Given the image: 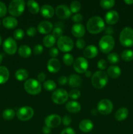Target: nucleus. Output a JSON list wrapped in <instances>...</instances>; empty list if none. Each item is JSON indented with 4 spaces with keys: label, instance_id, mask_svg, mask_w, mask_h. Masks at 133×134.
<instances>
[{
    "label": "nucleus",
    "instance_id": "nucleus-1",
    "mask_svg": "<svg viewBox=\"0 0 133 134\" xmlns=\"http://www.w3.org/2000/svg\"><path fill=\"white\" fill-rule=\"evenodd\" d=\"M87 31L92 34H97L103 31L105 27V23L102 18L98 16H93L87 22Z\"/></svg>",
    "mask_w": 133,
    "mask_h": 134
},
{
    "label": "nucleus",
    "instance_id": "nucleus-2",
    "mask_svg": "<svg viewBox=\"0 0 133 134\" xmlns=\"http://www.w3.org/2000/svg\"><path fill=\"white\" fill-rule=\"evenodd\" d=\"M108 81V75L103 71H96L91 77V84L97 89H101L107 85Z\"/></svg>",
    "mask_w": 133,
    "mask_h": 134
},
{
    "label": "nucleus",
    "instance_id": "nucleus-3",
    "mask_svg": "<svg viewBox=\"0 0 133 134\" xmlns=\"http://www.w3.org/2000/svg\"><path fill=\"white\" fill-rule=\"evenodd\" d=\"M25 7L26 3L23 0H13L9 4L8 10L12 16L18 17L23 13Z\"/></svg>",
    "mask_w": 133,
    "mask_h": 134
},
{
    "label": "nucleus",
    "instance_id": "nucleus-4",
    "mask_svg": "<svg viewBox=\"0 0 133 134\" xmlns=\"http://www.w3.org/2000/svg\"><path fill=\"white\" fill-rule=\"evenodd\" d=\"M115 46V41L112 36L106 35L100 39L99 43V47L100 51L103 53L107 54L113 50Z\"/></svg>",
    "mask_w": 133,
    "mask_h": 134
},
{
    "label": "nucleus",
    "instance_id": "nucleus-5",
    "mask_svg": "<svg viewBox=\"0 0 133 134\" xmlns=\"http://www.w3.org/2000/svg\"><path fill=\"white\" fill-rule=\"evenodd\" d=\"M119 41L125 47L133 46V29L130 27H126L123 29L120 33Z\"/></svg>",
    "mask_w": 133,
    "mask_h": 134
},
{
    "label": "nucleus",
    "instance_id": "nucleus-6",
    "mask_svg": "<svg viewBox=\"0 0 133 134\" xmlns=\"http://www.w3.org/2000/svg\"><path fill=\"white\" fill-rule=\"evenodd\" d=\"M25 90L31 95H37L41 92V85L40 82L33 79H30L25 82L23 85Z\"/></svg>",
    "mask_w": 133,
    "mask_h": 134
},
{
    "label": "nucleus",
    "instance_id": "nucleus-7",
    "mask_svg": "<svg viewBox=\"0 0 133 134\" xmlns=\"http://www.w3.org/2000/svg\"><path fill=\"white\" fill-rule=\"evenodd\" d=\"M59 49L63 52H70L74 47V43L71 38L68 36H62L59 38L57 42Z\"/></svg>",
    "mask_w": 133,
    "mask_h": 134
},
{
    "label": "nucleus",
    "instance_id": "nucleus-8",
    "mask_svg": "<svg viewBox=\"0 0 133 134\" xmlns=\"http://www.w3.org/2000/svg\"><path fill=\"white\" fill-rule=\"evenodd\" d=\"M69 94L65 90L59 88L55 90L52 95V99L53 103L56 104H63L67 101Z\"/></svg>",
    "mask_w": 133,
    "mask_h": 134
},
{
    "label": "nucleus",
    "instance_id": "nucleus-9",
    "mask_svg": "<svg viewBox=\"0 0 133 134\" xmlns=\"http://www.w3.org/2000/svg\"><path fill=\"white\" fill-rule=\"evenodd\" d=\"M34 115V110L29 106L20 107L16 112V116L21 121H27L33 117Z\"/></svg>",
    "mask_w": 133,
    "mask_h": 134
},
{
    "label": "nucleus",
    "instance_id": "nucleus-10",
    "mask_svg": "<svg viewBox=\"0 0 133 134\" xmlns=\"http://www.w3.org/2000/svg\"><path fill=\"white\" fill-rule=\"evenodd\" d=\"M113 108L112 102L108 99H103L98 103L97 111L103 115L110 113Z\"/></svg>",
    "mask_w": 133,
    "mask_h": 134
},
{
    "label": "nucleus",
    "instance_id": "nucleus-11",
    "mask_svg": "<svg viewBox=\"0 0 133 134\" xmlns=\"http://www.w3.org/2000/svg\"><path fill=\"white\" fill-rule=\"evenodd\" d=\"M89 64L88 62L85 58L78 57L73 63V68L74 70L78 73H85L87 70Z\"/></svg>",
    "mask_w": 133,
    "mask_h": 134
},
{
    "label": "nucleus",
    "instance_id": "nucleus-12",
    "mask_svg": "<svg viewBox=\"0 0 133 134\" xmlns=\"http://www.w3.org/2000/svg\"><path fill=\"white\" fill-rule=\"evenodd\" d=\"M4 51L8 54L13 55L16 53L17 51V44L15 40L12 37H8L4 41L3 44Z\"/></svg>",
    "mask_w": 133,
    "mask_h": 134
},
{
    "label": "nucleus",
    "instance_id": "nucleus-13",
    "mask_svg": "<svg viewBox=\"0 0 133 134\" xmlns=\"http://www.w3.org/2000/svg\"><path fill=\"white\" fill-rule=\"evenodd\" d=\"M46 126L50 128H56L59 126L61 122V119L58 115L52 114L46 116L44 120Z\"/></svg>",
    "mask_w": 133,
    "mask_h": 134
},
{
    "label": "nucleus",
    "instance_id": "nucleus-14",
    "mask_svg": "<svg viewBox=\"0 0 133 134\" xmlns=\"http://www.w3.org/2000/svg\"><path fill=\"white\" fill-rule=\"evenodd\" d=\"M55 12L57 17L63 20L67 19L71 15V11L70 9L65 5H58L56 7Z\"/></svg>",
    "mask_w": 133,
    "mask_h": 134
},
{
    "label": "nucleus",
    "instance_id": "nucleus-15",
    "mask_svg": "<svg viewBox=\"0 0 133 134\" xmlns=\"http://www.w3.org/2000/svg\"><path fill=\"white\" fill-rule=\"evenodd\" d=\"M104 18H105L106 22L108 24L113 25L118 22L119 19V16L117 11L111 10L106 13Z\"/></svg>",
    "mask_w": 133,
    "mask_h": 134
},
{
    "label": "nucleus",
    "instance_id": "nucleus-16",
    "mask_svg": "<svg viewBox=\"0 0 133 134\" xmlns=\"http://www.w3.org/2000/svg\"><path fill=\"white\" fill-rule=\"evenodd\" d=\"M71 32L72 34L74 35V37L77 38H81L85 35L86 33V29L83 26V24L80 23L75 24L72 26L71 28Z\"/></svg>",
    "mask_w": 133,
    "mask_h": 134
},
{
    "label": "nucleus",
    "instance_id": "nucleus-17",
    "mask_svg": "<svg viewBox=\"0 0 133 134\" xmlns=\"http://www.w3.org/2000/svg\"><path fill=\"white\" fill-rule=\"evenodd\" d=\"M53 30V24L48 21H43L37 26V30L40 34H48Z\"/></svg>",
    "mask_w": 133,
    "mask_h": 134
},
{
    "label": "nucleus",
    "instance_id": "nucleus-18",
    "mask_svg": "<svg viewBox=\"0 0 133 134\" xmlns=\"http://www.w3.org/2000/svg\"><path fill=\"white\" fill-rule=\"evenodd\" d=\"M47 68L50 73H57L60 70L61 64L57 58H51L47 63Z\"/></svg>",
    "mask_w": 133,
    "mask_h": 134
},
{
    "label": "nucleus",
    "instance_id": "nucleus-19",
    "mask_svg": "<svg viewBox=\"0 0 133 134\" xmlns=\"http://www.w3.org/2000/svg\"><path fill=\"white\" fill-rule=\"evenodd\" d=\"M98 54V49L96 46L89 45L83 51V55L86 58L89 59L94 58Z\"/></svg>",
    "mask_w": 133,
    "mask_h": 134
},
{
    "label": "nucleus",
    "instance_id": "nucleus-20",
    "mask_svg": "<svg viewBox=\"0 0 133 134\" xmlns=\"http://www.w3.org/2000/svg\"><path fill=\"white\" fill-rule=\"evenodd\" d=\"M40 14L43 17L46 18H50L54 14V9L51 5H44L41 7L40 9Z\"/></svg>",
    "mask_w": 133,
    "mask_h": 134
},
{
    "label": "nucleus",
    "instance_id": "nucleus-21",
    "mask_svg": "<svg viewBox=\"0 0 133 134\" xmlns=\"http://www.w3.org/2000/svg\"><path fill=\"white\" fill-rule=\"evenodd\" d=\"M79 128L82 132L87 133L91 132L93 128V123L89 119H84L80 122Z\"/></svg>",
    "mask_w": 133,
    "mask_h": 134
},
{
    "label": "nucleus",
    "instance_id": "nucleus-22",
    "mask_svg": "<svg viewBox=\"0 0 133 134\" xmlns=\"http://www.w3.org/2000/svg\"><path fill=\"white\" fill-rule=\"evenodd\" d=\"M18 20L13 16H7L3 20V25L8 29H13L18 26Z\"/></svg>",
    "mask_w": 133,
    "mask_h": 134
},
{
    "label": "nucleus",
    "instance_id": "nucleus-23",
    "mask_svg": "<svg viewBox=\"0 0 133 134\" xmlns=\"http://www.w3.org/2000/svg\"><path fill=\"white\" fill-rule=\"evenodd\" d=\"M66 109L70 113H77L81 110V105L76 101H70L66 103Z\"/></svg>",
    "mask_w": 133,
    "mask_h": 134
},
{
    "label": "nucleus",
    "instance_id": "nucleus-24",
    "mask_svg": "<svg viewBox=\"0 0 133 134\" xmlns=\"http://www.w3.org/2000/svg\"><path fill=\"white\" fill-rule=\"evenodd\" d=\"M107 75L112 79H117L121 75V70L117 65H112L107 69Z\"/></svg>",
    "mask_w": 133,
    "mask_h": 134
},
{
    "label": "nucleus",
    "instance_id": "nucleus-25",
    "mask_svg": "<svg viewBox=\"0 0 133 134\" xmlns=\"http://www.w3.org/2000/svg\"><path fill=\"white\" fill-rule=\"evenodd\" d=\"M129 115V111L125 107H121L116 111L115 117L118 121H123L127 118Z\"/></svg>",
    "mask_w": 133,
    "mask_h": 134
},
{
    "label": "nucleus",
    "instance_id": "nucleus-26",
    "mask_svg": "<svg viewBox=\"0 0 133 134\" xmlns=\"http://www.w3.org/2000/svg\"><path fill=\"white\" fill-rule=\"evenodd\" d=\"M69 86L73 88L79 87L82 84V79L81 77L78 75L73 74L69 77Z\"/></svg>",
    "mask_w": 133,
    "mask_h": 134
},
{
    "label": "nucleus",
    "instance_id": "nucleus-27",
    "mask_svg": "<svg viewBox=\"0 0 133 134\" xmlns=\"http://www.w3.org/2000/svg\"><path fill=\"white\" fill-rule=\"evenodd\" d=\"M27 6L29 11L32 14H37L40 11V7L37 2L33 0H29L27 1Z\"/></svg>",
    "mask_w": 133,
    "mask_h": 134
},
{
    "label": "nucleus",
    "instance_id": "nucleus-28",
    "mask_svg": "<svg viewBox=\"0 0 133 134\" xmlns=\"http://www.w3.org/2000/svg\"><path fill=\"white\" fill-rule=\"evenodd\" d=\"M9 78V71L5 66H0V85L5 83Z\"/></svg>",
    "mask_w": 133,
    "mask_h": 134
},
{
    "label": "nucleus",
    "instance_id": "nucleus-29",
    "mask_svg": "<svg viewBox=\"0 0 133 134\" xmlns=\"http://www.w3.org/2000/svg\"><path fill=\"white\" fill-rule=\"evenodd\" d=\"M18 54L21 57L27 58L31 56V49L29 46L22 45L18 48Z\"/></svg>",
    "mask_w": 133,
    "mask_h": 134
},
{
    "label": "nucleus",
    "instance_id": "nucleus-30",
    "mask_svg": "<svg viewBox=\"0 0 133 134\" xmlns=\"http://www.w3.org/2000/svg\"><path fill=\"white\" fill-rule=\"evenodd\" d=\"M15 77L19 81H25L28 77V72L26 69H20L17 70L16 72Z\"/></svg>",
    "mask_w": 133,
    "mask_h": 134
},
{
    "label": "nucleus",
    "instance_id": "nucleus-31",
    "mask_svg": "<svg viewBox=\"0 0 133 134\" xmlns=\"http://www.w3.org/2000/svg\"><path fill=\"white\" fill-rule=\"evenodd\" d=\"M56 43V38L52 35H48L43 39V44L47 48L52 47Z\"/></svg>",
    "mask_w": 133,
    "mask_h": 134
},
{
    "label": "nucleus",
    "instance_id": "nucleus-32",
    "mask_svg": "<svg viewBox=\"0 0 133 134\" xmlns=\"http://www.w3.org/2000/svg\"><path fill=\"white\" fill-rule=\"evenodd\" d=\"M121 58L124 61L130 62L133 60V51L130 49L125 50L121 53Z\"/></svg>",
    "mask_w": 133,
    "mask_h": 134
},
{
    "label": "nucleus",
    "instance_id": "nucleus-33",
    "mask_svg": "<svg viewBox=\"0 0 133 134\" xmlns=\"http://www.w3.org/2000/svg\"><path fill=\"white\" fill-rule=\"evenodd\" d=\"M15 116V112L13 109H7L3 112V118L6 120H10Z\"/></svg>",
    "mask_w": 133,
    "mask_h": 134
},
{
    "label": "nucleus",
    "instance_id": "nucleus-34",
    "mask_svg": "<svg viewBox=\"0 0 133 134\" xmlns=\"http://www.w3.org/2000/svg\"><path fill=\"white\" fill-rule=\"evenodd\" d=\"M115 5L114 0H102L100 1V5L104 9H109L113 7Z\"/></svg>",
    "mask_w": 133,
    "mask_h": 134
},
{
    "label": "nucleus",
    "instance_id": "nucleus-35",
    "mask_svg": "<svg viewBox=\"0 0 133 134\" xmlns=\"http://www.w3.org/2000/svg\"><path fill=\"white\" fill-rule=\"evenodd\" d=\"M43 86L48 91H53V90H54L56 89V84L52 80H48V81H45L44 82Z\"/></svg>",
    "mask_w": 133,
    "mask_h": 134
},
{
    "label": "nucleus",
    "instance_id": "nucleus-36",
    "mask_svg": "<svg viewBox=\"0 0 133 134\" xmlns=\"http://www.w3.org/2000/svg\"><path fill=\"white\" fill-rule=\"evenodd\" d=\"M82 5L81 3L78 1H74L70 3V10L71 13H77L80 10Z\"/></svg>",
    "mask_w": 133,
    "mask_h": 134
},
{
    "label": "nucleus",
    "instance_id": "nucleus-37",
    "mask_svg": "<svg viewBox=\"0 0 133 134\" xmlns=\"http://www.w3.org/2000/svg\"><path fill=\"white\" fill-rule=\"evenodd\" d=\"M108 60L110 64H116L119 62V56L117 53L112 52L108 54Z\"/></svg>",
    "mask_w": 133,
    "mask_h": 134
},
{
    "label": "nucleus",
    "instance_id": "nucleus-38",
    "mask_svg": "<svg viewBox=\"0 0 133 134\" xmlns=\"http://www.w3.org/2000/svg\"><path fill=\"white\" fill-rule=\"evenodd\" d=\"M63 61L64 64L65 65H71L74 63V58H73V56L70 54L66 53L63 56Z\"/></svg>",
    "mask_w": 133,
    "mask_h": 134
},
{
    "label": "nucleus",
    "instance_id": "nucleus-39",
    "mask_svg": "<svg viewBox=\"0 0 133 134\" xmlns=\"http://www.w3.org/2000/svg\"><path fill=\"white\" fill-rule=\"evenodd\" d=\"M69 97L70 98L72 99H77L80 97L81 93L80 92V90H78V89H72V90H70L69 92Z\"/></svg>",
    "mask_w": 133,
    "mask_h": 134
},
{
    "label": "nucleus",
    "instance_id": "nucleus-40",
    "mask_svg": "<svg viewBox=\"0 0 133 134\" xmlns=\"http://www.w3.org/2000/svg\"><path fill=\"white\" fill-rule=\"evenodd\" d=\"M23 36H24V31L22 29H17L13 34V37L16 40H20L23 37Z\"/></svg>",
    "mask_w": 133,
    "mask_h": 134
},
{
    "label": "nucleus",
    "instance_id": "nucleus-41",
    "mask_svg": "<svg viewBox=\"0 0 133 134\" xmlns=\"http://www.w3.org/2000/svg\"><path fill=\"white\" fill-rule=\"evenodd\" d=\"M63 30L60 27H56L52 31V35L55 38H60L63 36Z\"/></svg>",
    "mask_w": 133,
    "mask_h": 134
},
{
    "label": "nucleus",
    "instance_id": "nucleus-42",
    "mask_svg": "<svg viewBox=\"0 0 133 134\" xmlns=\"http://www.w3.org/2000/svg\"><path fill=\"white\" fill-rule=\"evenodd\" d=\"M107 66H108V63L104 59L100 60L97 62L98 68L99 69H100V70H104L105 69H106Z\"/></svg>",
    "mask_w": 133,
    "mask_h": 134
},
{
    "label": "nucleus",
    "instance_id": "nucleus-43",
    "mask_svg": "<svg viewBox=\"0 0 133 134\" xmlns=\"http://www.w3.org/2000/svg\"><path fill=\"white\" fill-rule=\"evenodd\" d=\"M7 9V7L4 3L0 1V17H3L6 15Z\"/></svg>",
    "mask_w": 133,
    "mask_h": 134
},
{
    "label": "nucleus",
    "instance_id": "nucleus-44",
    "mask_svg": "<svg viewBox=\"0 0 133 134\" xmlns=\"http://www.w3.org/2000/svg\"><path fill=\"white\" fill-rule=\"evenodd\" d=\"M76 45L77 48H79V49H83L86 47V41H85L84 39H82V38H79L76 40Z\"/></svg>",
    "mask_w": 133,
    "mask_h": 134
},
{
    "label": "nucleus",
    "instance_id": "nucleus-45",
    "mask_svg": "<svg viewBox=\"0 0 133 134\" xmlns=\"http://www.w3.org/2000/svg\"><path fill=\"white\" fill-rule=\"evenodd\" d=\"M43 52V46L40 45V44H37L36 46H35L33 48V52L34 54L35 55H39L40 54H42V52Z\"/></svg>",
    "mask_w": 133,
    "mask_h": 134
},
{
    "label": "nucleus",
    "instance_id": "nucleus-46",
    "mask_svg": "<svg viewBox=\"0 0 133 134\" xmlns=\"http://www.w3.org/2000/svg\"><path fill=\"white\" fill-rule=\"evenodd\" d=\"M62 122L63 124V125L65 126H69L72 122L71 118L69 116H68V115H65V116H64L63 117Z\"/></svg>",
    "mask_w": 133,
    "mask_h": 134
},
{
    "label": "nucleus",
    "instance_id": "nucleus-47",
    "mask_svg": "<svg viewBox=\"0 0 133 134\" xmlns=\"http://www.w3.org/2000/svg\"><path fill=\"white\" fill-rule=\"evenodd\" d=\"M49 54L51 57H52V58H55L56 57H57L59 54V51L57 48H51L49 51Z\"/></svg>",
    "mask_w": 133,
    "mask_h": 134
},
{
    "label": "nucleus",
    "instance_id": "nucleus-48",
    "mask_svg": "<svg viewBox=\"0 0 133 134\" xmlns=\"http://www.w3.org/2000/svg\"><path fill=\"white\" fill-rule=\"evenodd\" d=\"M26 34L29 37H34L37 34V30L34 27H30L26 31Z\"/></svg>",
    "mask_w": 133,
    "mask_h": 134
},
{
    "label": "nucleus",
    "instance_id": "nucleus-49",
    "mask_svg": "<svg viewBox=\"0 0 133 134\" xmlns=\"http://www.w3.org/2000/svg\"><path fill=\"white\" fill-rule=\"evenodd\" d=\"M82 19H83V16H82V14H79V13H76V14H74L72 17V20L73 22H76V24L81 22Z\"/></svg>",
    "mask_w": 133,
    "mask_h": 134
},
{
    "label": "nucleus",
    "instance_id": "nucleus-50",
    "mask_svg": "<svg viewBox=\"0 0 133 134\" xmlns=\"http://www.w3.org/2000/svg\"><path fill=\"white\" fill-rule=\"evenodd\" d=\"M60 134H76L75 131L71 128H66L64 129Z\"/></svg>",
    "mask_w": 133,
    "mask_h": 134
},
{
    "label": "nucleus",
    "instance_id": "nucleus-51",
    "mask_svg": "<svg viewBox=\"0 0 133 134\" xmlns=\"http://www.w3.org/2000/svg\"><path fill=\"white\" fill-rule=\"evenodd\" d=\"M68 79L65 76H61L58 79V82L60 85H65L67 82Z\"/></svg>",
    "mask_w": 133,
    "mask_h": 134
},
{
    "label": "nucleus",
    "instance_id": "nucleus-52",
    "mask_svg": "<svg viewBox=\"0 0 133 134\" xmlns=\"http://www.w3.org/2000/svg\"><path fill=\"white\" fill-rule=\"evenodd\" d=\"M37 78L39 82H43L46 79V75L43 72H41V73L38 74Z\"/></svg>",
    "mask_w": 133,
    "mask_h": 134
},
{
    "label": "nucleus",
    "instance_id": "nucleus-53",
    "mask_svg": "<svg viewBox=\"0 0 133 134\" xmlns=\"http://www.w3.org/2000/svg\"><path fill=\"white\" fill-rule=\"evenodd\" d=\"M43 132L44 134H50L51 133L52 131H51V128L48 127L47 126H44L43 128Z\"/></svg>",
    "mask_w": 133,
    "mask_h": 134
},
{
    "label": "nucleus",
    "instance_id": "nucleus-54",
    "mask_svg": "<svg viewBox=\"0 0 133 134\" xmlns=\"http://www.w3.org/2000/svg\"><path fill=\"white\" fill-rule=\"evenodd\" d=\"M113 29L112 28V27H107L106 28V31H105V33L106 34H108V35H110V34H113Z\"/></svg>",
    "mask_w": 133,
    "mask_h": 134
},
{
    "label": "nucleus",
    "instance_id": "nucleus-55",
    "mask_svg": "<svg viewBox=\"0 0 133 134\" xmlns=\"http://www.w3.org/2000/svg\"><path fill=\"white\" fill-rule=\"evenodd\" d=\"M85 75H86V77L89 78V77H91V75H92V73H91V72L90 71L87 70L86 72H85Z\"/></svg>",
    "mask_w": 133,
    "mask_h": 134
},
{
    "label": "nucleus",
    "instance_id": "nucleus-56",
    "mask_svg": "<svg viewBox=\"0 0 133 134\" xmlns=\"http://www.w3.org/2000/svg\"><path fill=\"white\" fill-rule=\"evenodd\" d=\"M125 3L128 5H132L133 3V0H125Z\"/></svg>",
    "mask_w": 133,
    "mask_h": 134
},
{
    "label": "nucleus",
    "instance_id": "nucleus-57",
    "mask_svg": "<svg viewBox=\"0 0 133 134\" xmlns=\"http://www.w3.org/2000/svg\"><path fill=\"white\" fill-rule=\"evenodd\" d=\"M96 113H97V110L93 109L92 111H91V114H92L93 116H95V115H96Z\"/></svg>",
    "mask_w": 133,
    "mask_h": 134
},
{
    "label": "nucleus",
    "instance_id": "nucleus-58",
    "mask_svg": "<svg viewBox=\"0 0 133 134\" xmlns=\"http://www.w3.org/2000/svg\"><path fill=\"white\" fill-rule=\"evenodd\" d=\"M2 61H3V56L0 54V64H1Z\"/></svg>",
    "mask_w": 133,
    "mask_h": 134
},
{
    "label": "nucleus",
    "instance_id": "nucleus-59",
    "mask_svg": "<svg viewBox=\"0 0 133 134\" xmlns=\"http://www.w3.org/2000/svg\"><path fill=\"white\" fill-rule=\"evenodd\" d=\"M1 43H2V38H1V37L0 36V45L1 44Z\"/></svg>",
    "mask_w": 133,
    "mask_h": 134
},
{
    "label": "nucleus",
    "instance_id": "nucleus-60",
    "mask_svg": "<svg viewBox=\"0 0 133 134\" xmlns=\"http://www.w3.org/2000/svg\"><path fill=\"white\" fill-rule=\"evenodd\" d=\"M0 26H1V22H0Z\"/></svg>",
    "mask_w": 133,
    "mask_h": 134
}]
</instances>
